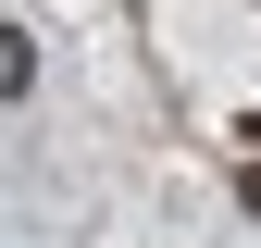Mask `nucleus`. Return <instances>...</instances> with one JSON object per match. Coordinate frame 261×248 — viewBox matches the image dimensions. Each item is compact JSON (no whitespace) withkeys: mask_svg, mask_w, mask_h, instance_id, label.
Returning a JSON list of instances; mask_svg holds the SVG:
<instances>
[{"mask_svg":"<svg viewBox=\"0 0 261 248\" xmlns=\"http://www.w3.org/2000/svg\"><path fill=\"white\" fill-rule=\"evenodd\" d=\"M249 211H261V162H249Z\"/></svg>","mask_w":261,"mask_h":248,"instance_id":"2","label":"nucleus"},{"mask_svg":"<svg viewBox=\"0 0 261 248\" xmlns=\"http://www.w3.org/2000/svg\"><path fill=\"white\" fill-rule=\"evenodd\" d=\"M25 87H38V38H25V25H0V100H25Z\"/></svg>","mask_w":261,"mask_h":248,"instance_id":"1","label":"nucleus"}]
</instances>
